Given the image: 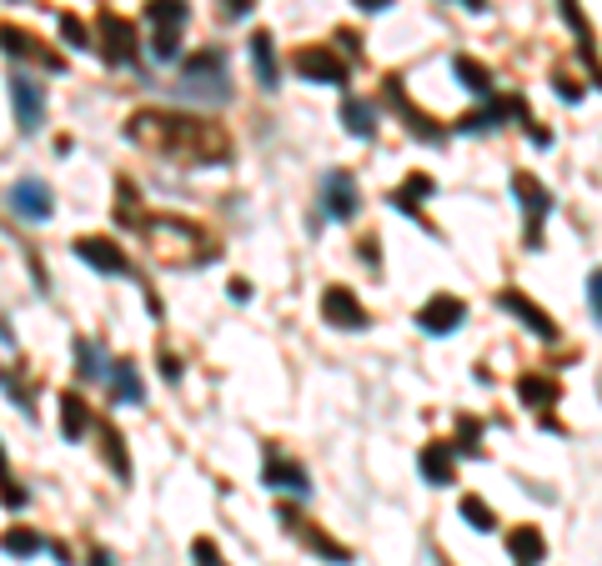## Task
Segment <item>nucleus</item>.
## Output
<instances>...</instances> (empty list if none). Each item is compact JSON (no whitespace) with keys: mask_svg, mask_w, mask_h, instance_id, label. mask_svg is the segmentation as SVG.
Wrapping results in <instances>:
<instances>
[{"mask_svg":"<svg viewBox=\"0 0 602 566\" xmlns=\"http://www.w3.org/2000/svg\"><path fill=\"white\" fill-rule=\"evenodd\" d=\"M126 136L141 141V146H151V151L186 156V161H201V166L226 161V151H231V141H226L216 126H206V121H186V116H161V111H141V116H131Z\"/></svg>","mask_w":602,"mask_h":566,"instance_id":"1","label":"nucleus"},{"mask_svg":"<svg viewBox=\"0 0 602 566\" xmlns=\"http://www.w3.org/2000/svg\"><path fill=\"white\" fill-rule=\"evenodd\" d=\"M181 91L186 96H201V101H226L231 86H226V56L221 51H201L181 66Z\"/></svg>","mask_w":602,"mask_h":566,"instance_id":"2","label":"nucleus"},{"mask_svg":"<svg viewBox=\"0 0 602 566\" xmlns=\"http://www.w3.org/2000/svg\"><path fill=\"white\" fill-rule=\"evenodd\" d=\"M11 101H16V121H21L26 136L46 126V91H41V81H36L31 71H21V76L11 81Z\"/></svg>","mask_w":602,"mask_h":566,"instance_id":"3","label":"nucleus"},{"mask_svg":"<svg viewBox=\"0 0 602 566\" xmlns=\"http://www.w3.org/2000/svg\"><path fill=\"white\" fill-rule=\"evenodd\" d=\"M296 71H301V81H317V86H347L342 56H332V51H322V46L296 51Z\"/></svg>","mask_w":602,"mask_h":566,"instance_id":"4","label":"nucleus"},{"mask_svg":"<svg viewBox=\"0 0 602 566\" xmlns=\"http://www.w3.org/2000/svg\"><path fill=\"white\" fill-rule=\"evenodd\" d=\"M281 521H286V531H291V536H301V541H307V546H312L322 561H332V566H347V561H352V551H347L342 541H332V536H327V531H317L312 521H301L296 511H281Z\"/></svg>","mask_w":602,"mask_h":566,"instance_id":"5","label":"nucleus"},{"mask_svg":"<svg viewBox=\"0 0 602 566\" xmlns=\"http://www.w3.org/2000/svg\"><path fill=\"white\" fill-rule=\"evenodd\" d=\"M11 211L16 216H26V221H51V186L46 181H36V176H26V181H16L11 186Z\"/></svg>","mask_w":602,"mask_h":566,"instance_id":"6","label":"nucleus"},{"mask_svg":"<svg viewBox=\"0 0 602 566\" xmlns=\"http://www.w3.org/2000/svg\"><path fill=\"white\" fill-rule=\"evenodd\" d=\"M462 321H467V306H462L457 296H432V301L417 311V326L432 331V336H447V331H457Z\"/></svg>","mask_w":602,"mask_h":566,"instance_id":"7","label":"nucleus"},{"mask_svg":"<svg viewBox=\"0 0 602 566\" xmlns=\"http://www.w3.org/2000/svg\"><path fill=\"white\" fill-rule=\"evenodd\" d=\"M76 251H81L86 266H96V271H106V276H126V266H131L126 251H121L116 241H101V236H81Z\"/></svg>","mask_w":602,"mask_h":566,"instance_id":"8","label":"nucleus"},{"mask_svg":"<svg viewBox=\"0 0 602 566\" xmlns=\"http://www.w3.org/2000/svg\"><path fill=\"white\" fill-rule=\"evenodd\" d=\"M512 186H517V196H522V211H527V246H542L537 241V221H547V211H552V196L532 181V176H512Z\"/></svg>","mask_w":602,"mask_h":566,"instance_id":"9","label":"nucleus"},{"mask_svg":"<svg viewBox=\"0 0 602 566\" xmlns=\"http://www.w3.org/2000/svg\"><path fill=\"white\" fill-rule=\"evenodd\" d=\"M322 311H327L332 326H347V331H362V326H367V311H362V301H357L347 286H332V291L322 296Z\"/></svg>","mask_w":602,"mask_h":566,"instance_id":"10","label":"nucleus"},{"mask_svg":"<svg viewBox=\"0 0 602 566\" xmlns=\"http://www.w3.org/2000/svg\"><path fill=\"white\" fill-rule=\"evenodd\" d=\"M322 196H327V216H337V221H352V216H357V181H352L347 171H332V176L322 181Z\"/></svg>","mask_w":602,"mask_h":566,"instance_id":"11","label":"nucleus"},{"mask_svg":"<svg viewBox=\"0 0 602 566\" xmlns=\"http://www.w3.org/2000/svg\"><path fill=\"white\" fill-rule=\"evenodd\" d=\"M497 301H502V306H507V311H512V316H517L522 326H527V331H537L542 341H552V336H557V326H552V316H547L542 306H532V301H527L522 291H502Z\"/></svg>","mask_w":602,"mask_h":566,"instance_id":"12","label":"nucleus"},{"mask_svg":"<svg viewBox=\"0 0 602 566\" xmlns=\"http://www.w3.org/2000/svg\"><path fill=\"white\" fill-rule=\"evenodd\" d=\"M266 486H281V491H301V496H307L312 486H307V471H301V466H291L286 456H266Z\"/></svg>","mask_w":602,"mask_h":566,"instance_id":"13","label":"nucleus"},{"mask_svg":"<svg viewBox=\"0 0 602 566\" xmlns=\"http://www.w3.org/2000/svg\"><path fill=\"white\" fill-rule=\"evenodd\" d=\"M101 36H106V56H111L116 66L136 56V46H131V26H126L121 16H101Z\"/></svg>","mask_w":602,"mask_h":566,"instance_id":"14","label":"nucleus"},{"mask_svg":"<svg viewBox=\"0 0 602 566\" xmlns=\"http://www.w3.org/2000/svg\"><path fill=\"white\" fill-rule=\"evenodd\" d=\"M106 381L116 386V396H121L126 406H141V401H146V391H141V376H136V366H131V361H116V366H106Z\"/></svg>","mask_w":602,"mask_h":566,"instance_id":"15","label":"nucleus"},{"mask_svg":"<svg viewBox=\"0 0 602 566\" xmlns=\"http://www.w3.org/2000/svg\"><path fill=\"white\" fill-rule=\"evenodd\" d=\"M507 546H512V556H517V566H537L542 561V531H532V526H517V531H507Z\"/></svg>","mask_w":602,"mask_h":566,"instance_id":"16","label":"nucleus"},{"mask_svg":"<svg viewBox=\"0 0 602 566\" xmlns=\"http://www.w3.org/2000/svg\"><path fill=\"white\" fill-rule=\"evenodd\" d=\"M186 0H151V6H146V21L156 26V31H181L186 26Z\"/></svg>","mask_w":602,"mask_h":566,"instance_id":"17","label":"nucleus"},{"mask_svg":"<svg viewBox=\"0 0 602 566\" xmlns=\"http://www.w3.org/2000/svg\"><path fill=\"white\" fill-rule=\"evenodd\" d=\"M251 66H256V76H261V86L266 91H276L281 81H276V51H271V36L261 31V36H251Z\"/></svg>","mask_w":602,"mask_h":566,"instance_id":"18","label":"nucleus"},{"mask_svg":"<svg viewBox=\"0 0 602 566\" xmlns=\"http://www.w3.org/2000/svg\"><path fill=\"white\" fill-rule=\"evenodd\" d=\"M61 426H66V441H81L86 426H91V411H86V401H81L76 391L61 396Z\"/></svg>","mask_w":602,"mask_h":566,"instance_id":"19","label":"nucleus"},{"mask_svg":"<svg viewBox=\"0 0 602 566\" xmlns=\"http://www.w3.org/2000/svg\"><path fill=\"white\" fill-rule=\"evenodd\" d=\"M0 46H6L11 56H36V61H46V66H56V56H46V51H36V41H31L26 31H16V26H0Z\"/></svg>","mask_w":602,"mask_h":566,"instance_id":"20","label":"nucleus"},{"mask_svg":"<svg viewBox=\"0 0 602 566\" xmlns=\"http://www.w3.org/2000/svg\"><path fill=\"white\" fill-rule=\"evenodd\" d=\"M101 451H106V461H111V471H116L121 481H131V461H126V446H121V436H116V426H101Z\"/></svg>","mask_w":602,"mask_h":566,"instance_id":"21","label":"nucleus"},{"mask_svg":"<svg viewBox=\"0 0 602 566\" xmlns=\"http://www.w3.org/2000/svg\"><path fill=\"white\" fill-rule=\"evenodd\" d=\"M422 471H427L432 486H447V481H452V456H447V446H427V451H422Z\"/></svg>","mask_w":602,"mask_h":566,"instance_id":"22","label":"nucleus"},{"mask_svg":"<svg viewBox=\"0 0 602 566\" xmlns=\"http://www.w3.org/2000/svg\"><path fill=\"white\" fill-rule=\"evenodd\" d=\"M522 396H527V406L532 411H547L552 401H557V386L552 381H537V376H522V386H517Z\"/></svg>","mask_w":602,"mask_h":566,"instance_id":"23","label":"nucleus"},{"mask_svg":"<svg viewBox=\"0 0 602 566\" xmlns=\"http://www.w3.org/2000/svg\"><path fill=\"white\" fill-rule=\"evenodd\" d=\"M0 551H11V556H36V551H41V536L26 531V526H16V531L0 536Z\"/></svg>","mask_w":602,"mask_h":566,"instance_id":"24","label":"nucleus"},{"mask_svg":"<svg viewBox=\"0 0 602 566\" xmlns=\"http://www.w3.org/2000/svg\"><path fill=\"white\" fill-rule=\"evenodd\" d=\"M342 121H347L352 136H362V141L372 136V106H367V101H347V106H342Z\"/></svg>","mask_w":602,"mask_h":566,"instance_id":"25","label":"nucleus"},{"mask_svg":"<svg viewBox=\"0 0 602 566\" xmlns=\"http://www.w3.org/2000/svg\"><path fill=\"white\" fill-rule=\"evenodd\" d=\"M457 76H462V81H467L477 96H482V91H492V76H487L477 61H462V56H457Z\"/></svg>","mask_w":602,"mask_h":566,"instance_id":"26","label":"nucleus"},{"mask_svg":"<svg viewBox=\"0 0 602 566\" xmlns=\"http://www.w3.org/2000/svg\"><path fill=\"white\" fill-rule=\"evenodd\" d=\"M462 511H467V521L477 526V531H492L497 521H492V511H487V501L482 496H462Z\"/></svg>","mask_w":602,"mask_h":566,"instance_id":"27","label":"nucleus"},{"mask_svg":"<svg viewBox=\"0 0 602 566\" xmlns=\"http://www.w3.org/2000/svg\"><path fill=\"white\" fill-rule=\"evenodd\" d=\"M191 556H196V566H226L211 536H196V541H191Z\"/></svg>","mask_w":602,"mask_h":566,"instance_id":"28","label":"nucleus"},{"mask_svg":"<svg viewBox=\"0 0 602 566\" xmlns=\"http://www.w3.org/2000/svg\"><path fill=\"white\" fill-rule=\"evenodd\" d=\"M176 41H181V31H156V36H151V51H156L161 61H171V56H176Z\"/></svg>","mask_w":602,"mask_h":566,"instance_id":"29","label":"nucleus"},{"mask_svg":"<svg viewBox=\"0 0 602 566\" xmlns=\"http://www.w3.org/2000/svg\"><path fill=\"white\" fill-rule=\"evenodd\" d=\"M81 371H86V376H106V361H96V346H91V341H81Z\"/></svg>","mask_w":602,"mask_h":566,"instance_id":"30","label":"nucleus"},{"mask_svg":"<svg viewBox=\"0 0 602 566\" xmlns=\"http://www.w3.org/2000/svg\"><path fill=\"white\" fill-rule=\"evenodd\" d=\"M61 31H66V41H71V46H81V51L91 46V41H86V26H81L76 16H66V21H61Z\"/></svg>","mask_w":602,"mask_h":566,"instance_id":"31","label":"nucleus"},{"mask_svg":"<svg viewBox=\"0 0 602 566\" xmlns=\"http://www.w3.org/2000/svg\"><path fill=\"white\" fill-rule=\"evenodd\" d=\"M587 301H592V316L602 321V271H592V281H587Z\"/></svg>","mask_w":602,"mask_h":566,"instance_id":"32","label":"nucleus"},{"mask_svg":"<svg viewBox=\"0 0 602 566\" xmlns=\"http://www.w3.org/2000/svg\"><path fill=\"white\" fill-rule=\"evenodd\" d=\"M251 11V0H226V16H246Z\"/></svg>","mask_w":602,"mask_h":566,"instance_id":"33","label":"nucleus"},{"mask_svg":"<svg viewBox=\"0 0 602 566\" xmlns=\"http://www.w3.org/2000/svg\"><path fill=\"white\" fill-rule=\"evenodd\" d=\"M357 6H362V11H387L392 0H357Z\"/></svg>","mask_w":602,"mask_h":566,"instance_id":"34","label":"nucleus"},{"mask_svg":"<svg viewBox=\"0 0 602 566\" xmlns=\"http://www.w3.org/2000/svg\"><path fill=\"white\" fill-rule=\"evenodd\" d=\"M91 566H111V556H106V551H96V556H91Z\"/></svg>","mask_w":602,"mask_h":566,"instance_id":"35","label":"nucleus"},{"mask_svg":"<svg viewBox=\"0 0 602 566\" xmlns=\"http://www.w3.org/2000/svg\"><path fill=\"white\" fill-rule=\"evenodd\" d=\"M457 6H472V11H482V0H457Z\"/></svg>","mask_w":602,"mask_h":566,"instance_id":"36","label":"nucleus"},{"mask_svg":"<svg viewBox=\"0 0 602 566\" xmlns=\"http://www.w3.org/2000/svg\"><path fill=\"white\" fill-rule=\"evenodd\" d=\"M0 481H6V451H0Z\"/></svg>","mask_w":602,"mask_h":566,"instance_id":"37","label":"nucleus"}]
</instances>
